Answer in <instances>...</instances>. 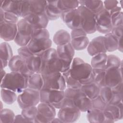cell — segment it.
I'll return each instance as SVG.
<instances>
[{
    "instance_id": "obj_47",
    "label": "cell",
    "mask_w": 123,
    "mask_h": 123,
    "mask_svg": "<svg viewBox=\"0 0 123 123\" xmlns=\"http://www.w3.org/2000/svg\"><path fill=\"white\" fill-rule=\"evenodd\" d=\"M30 13L29 0L22 1L21 6L20 17L25 18Z\"/></svg>"
},
{
    "instance_id": "obj_55",
    "label": "cell",
    "mask_w": 123,
    "mask_h": 123,
    "mask_svg": "<svg viewBox=\"0 0 123 123\" xmlns=\"http://www.w3.org/2000/svg\"><path fill=\"white\" fill-rule=\"evenodd\" d=\"M51 123H62V121L58 117L56 118L55 117L51 121Z\"/></svg>"
},
{
    "instance_id": "obj_39",
    "label": "cell",
    "mask_w": 123,
    "mask_h": 123,
    "mask_svg": "<svg viewBox=\"0 0 123 123\" xmlns=\"http://www.w3.org/2000/svg\"><path fill=\"white\" fill-rule=\"evenodd\" d=\"M37 112V106H31L22 109L21 114L28 121V123H35Z\"/></svg>"
},
{
    "instance_id": "obj_9",
    "label": "cell",
    "mask_w": 123,
    "mask_h": 123,
    "mask_svg": "<svg viewBox=\"0 0 123 123\" xmlns=\"http://www.w3.org/2000/svg\"><path fill=\"white\" fill-rule=\"evenodd\" d=\"M56 50L59 58L63 64L61 73L70 70L75 53V50L71 43L64 45L58 46Z\"/></svg>"
},
{
    "instance_id": "obj_16",
    "label": "cell",
    "mask_w": 123,
    "mask_h": 123,
    "mask_svg": "<svg viewBox=\"0 0 123 123\" xmlns=\"http://www.w3.org/2000/svg\"><path fill=\"white\" fill-rule=\"evenodd\" d=\"M123 83L122 67L112 68L106 70L105 85L111 88Z\"/></svg>"
},
{
    "instance_id": "obj_17",
    "label": "cell",
    "mask_w": 123,
    "mask_h": 123,
    "mask_svg": "<svg viewBox=\"0 0 123 123\" xmlns=\"http://www.w3.org/2000/svg\"><path fill=\"white\" fill-rule=\"evenodd\" d=\"M17 32V24L6 22H0V37L5 41L14 40Z\"/></svg>"
},
{
    "instance_id": "obj_25",
    "label": "cell",
    "mask_w": 123,
    "mask_h": 123,
    "mask_svg": "<svg viewBox=\"0 0 123 123\" xmlns=\"http://www.w3.org/2000/svg\"><path fill=\"white\" fill-rule=\"evenodd\" d=\"M74 105L81 112H87L92 108L91 99L85 95H82L73 100Z\"/></svg>"
},
{
    "instance_id": "obj_30",
    "label": "cell",
    "mask_w": 123,
    "mask_h": 123,
    "mask_svg": "<svg viewBox=\"0 0 123 123\" xmlns=\"http://www.w3.org/2000/svg\"><path fill=\"white\" fill-rule=\"evenodd\" d=\"M103 37L104 43L107 51L112 52L117 50L118 39H117L111 32L105 34Z\"/></svg>"
},
{
    "instance_id": "obj_43",
    "label": "cell",
    "mask_w": 123,
    "mask_h": 123,
    "mask_svg": "<svg viewBox=\"0 0 123 123\" xmlns=\"http://www.w3.org/2000/svg\"><path fill=\"white\" fill-rule=\"evenodd\" d=\"M19 17L13 13L4 12L0 9V22H6L17 24L19 21Z\"/></svg>"
},
{
    "instance_id": "obj_21",
    "label": "cell",
    "mask_w": 123,
    "mask_h": 123,
    "mask_svg": "<svg viewBox=\"0 0 123 123\" xmlns=\"http://www.w3.org/2000/svg\"><path fill=\"white\" fill-rule=\"evenodd\" d=\"M45 13L49 20H56L61 18L62 12L58 8L57 0L47 1Z\"/></svg>"
},
{
    "instance_id": "obj_5",
    "label": "cell",
    "mask_w": 123,
    "mask_h": 123,
    "mask_svg": "<svg viewBox=\"0 0 123 123\" xmlns=\"http://www.w3.org/2000/svg\"><path fill=\"white\" fill-rule=\"evenodd\" d=\"M17 25V32L14 41L20 47L27 46L32 39L34 29L24 18L19 20Z\"/></svg>"
},
{
    "instance_id": "obj_24",
    "label": "cell",
    "mask_w": 123,
    "mask_h": 123,
    "mask_svg": "<svg viewBox=\"0 0 123 123\" xmlns=\"http://www.w3.org/2000/svg\"><path fill=\"white\" fill-rule=\"evenodd\" d=\"M79 5L86 8L95 14L98 13L104 9L103 2L102 0H78Z\"/></svg>"
},
{
    "instance_id": "obj_46",
    "label": "cell",
    "mask_w": 123,
    "mask_h": 123,
    "mask_svg": "<svg viewBox=\"0 0 123 123\" xmlns=\"http://www.w3.org/2000/svg\"><path fill=\"white\" fill-rule=\"evenodd\" d=\"M92 108L104 111L107 104L98 95L96 98L91 99Z\"/></svg>"
},
{
    "instance_id": "obj_22",
    "label": "cell",
    "mask_w": 123,
    "mask_h": 123,
    "mask_svg": "<svg viewBox=\"0 0 123 123\" xmlns=\"http://www.w3.org/2000/svg\"><path fill=\"white\" fill-rule=\"evenodd\" d=\"M24 60L28 69L33 74L39 73L41 65V59L40 56L32 54L25 58Z\"/></svg>"
},
{
    "instance_id": "obj_13",
    "label": "cell",
    "mask_w": 123,
    "mask_h": 123,
    "mask_svg": "<svg viewBox=\"0 0 123 123\" xmlns=\"http://www.w3.org/2000/svg\"><path fill=\"white\" fill-rule=\"evenodd\" d=\"M61 18L67 27L72 30L81 28V17L77 8L62 12Z\"/></svg>"
},
{
    "instance_id": "obj_1",
    "label": "cell",
    "mask_w": 123,
    "mask_h": 123,
    "mask_svg": "<svg viewBox=\"0 0 123 123\" xmlns=\"http://www.w3.org/2000/svg\"><path fill=\"white\" fill-rule=\"evenodd\" d=\"M51 45L49 33L46 28H44L34 30L32 39L27 46L33 54L41 56L51 48Z\"/></svg>"
},
{
    "instance_id": "obj_20",
    "label": "cell",
    "mask_w": 123,
    "mask_h": 123,
    "mask_svg": "<svg viewBox=\"0 0 123 123\" xmlns=\"http://www.w3.org/2000/svg\"><path fill=\"white\" fill-rule=\"evenodd\" d=\"M22 1L0 0V9L4 12L13 13L20 17Z\"/></svg>"
},
{
    "instance_id": "obj_14",
    "label": "cell",
    "mask_w": 123,
    "mask_h": 123,
    "mask_svg": "<svg viewBox=\"0 0 123 123\" xmlns=\"http://www.w3.org/2000/svg\"><path fill=\"white\" fill-rule=\"evenodd\" d=\"M8 66L11 72L19 73L27 78L33 74L28 69L24 59L19 55L13 56L9 61Z\"/></svg>"
},
{
    "instance_id": "obj_45",
    "label": "cell",
    "mask_w": 123,
    "mask_h": 123,
    "mask_svg": "<svg viewBox=\"0 0 123 123\" xmlns=\"http://www.w3.org/2000/svg\"><path fill=\"white\" fill-rule=\"evenodd\" d=\"M66 88L72 89H81L82 85L78 81L73 78L70 74L65 78Z\"/></svg>"
},
{
    "instance_id": "obj_48",
    "label": "cell",
    "mask_w": 123,
    "mask_h": 123,
    "mask_svg": "<svg viewBox=\"0 0 123 123\" xmlns=\"http://www.w3.org/2000/svg\"><path fill=\"white\" fill-rule=\"evenodd\" d=\"M103 2L104 8L109 12L120 6L119 1L117 0H104Z\"/></svg>"
},
{
    "instance_id": "obj_54",
    "label": "cell",
    "mask_w": 123,
    "mask_h": 123,
    "mask_svg": "<svg viewBox=\"0 0 123 123\" xmlns=\"http://www.w3.org/2000/svg\"><path fill=\"white\" fill-rule=\"evenodd\" d=\"M6 73L4 70V69H0V76H1V80L4 77Z\"/></svg>"
},
{
    "instance_id": "obj_35",
    "label": "cell",
    "mask_w": 123,
    "mask_h": 123,
    "mask_svg": "<svg viewBox=\"0 0 123 123\" xmlns=\"http://www.w3.org/2000/svg\"><path fill=\"white\" fill-rule=\"evenodd\" d=\"M94 82L98 85L100 88L105 86V77L106 70L105 69L92 68Z\"/></svg>"
},
{
    "instance_id": "obj_33",
    "label": "cell",
    "mask_w": 123,
    "mask_h": 123,
    "mask_svg": "<svg viewBox=\"0 0 123 123\" xmlns=\"http://www.w3.org/2000/svg\"><path fill=\"white\" fill-rule=\"evenodd\" d=\"M106 53H100L92 56L91 60V66L92 68L105 69L107 61Z\"/></svg>"
},
{
    "instance_id": "obj_12",
    "label": "cell",
    "mask_w": 123,
    "mask_h": 123,
    "mask_svg": "<svg viewBox=\"0 0 123 123\" xmlns=\"http://www.w3.org/2000/svg\"><path fill=\"white\" fill-rule=\"evenodd\" d=\"M97 31L106 34L111 32L113 27L109 12L104 8L95 14Z\"/></svg>"
},
{
    "instance_id": "obj_28",
    "label": "cell",
    "mask_w": 123,
    "mask_h": 123,
    "mask_svg": "<svg viewBox=\"0 0 123 123\" xmlns=\"http://www.w3.org/2000/svg\"><path fill=\"white\" fill-rule=\"evenodd\" d=\"M123 102L117 104H108L107 105L105 111L109 112L113 117L115 122L122 120L123 118Z\"/></svg>"
},
{
    "instance_id": "obj_41",
    "label": "cell",
    "mask_w": 123,
    "mask_h": 123,
    "mask_svg": "<svg viewBox=\"0 0 123 123\" xmlns=\"http://www.w3.org/2000/svg\"><path fill=\"white\" fill-rule=\"evenodd\" d=\"M113 92V97L110 104H117L120 102H123V83L120 84L117 86L112 88Z\"/></svg>"
},
{
    "instance_id": "obj_4",
    "label": "cell",
    "mask_w": 123,
    "mask_h": 123,
    "mask_svg": "<svg viewBox=\"0 0 123 123\" xmlns=\"http://www.w3.org/2000/svg\"><path fill=\"white\" fill-rule=\"evenodd\" d=\"M27 87L28 78L19 73L11 72L6 73L1 80V88L8 89L16 93H21Z\"/></svg>"
},
{
    "instance_id": "obj_37",
    "label": "cell",
    "mask_w": 123,
    "mask_h": 123,
    "mask_svg": "<svg viewBox=\"0 0 123 123\" xmlns=\"http://www.w3.org/2000/svg\"><path fill=\"white\" fill-rule=\"evenodd\" d=\"M0 60L9 62L13 56L12 49L10 44L6 41L3 42L0 44Z\"/></svg>"
},
{
    "instance_id": "obj_3",
    "label": "cell",
    "mask_w": 123,
    "mask_h": 123,
    "mask_svg": "<svg viewBox=\"0 0 123 123\" xmlns=\"http://www.w3.org/2000/svg\"><path fill=\"white\" fill-rule=\"evenodd\" d=\"M40 56L41 65L39 74H48L62 72L63 64L57 55L56 49L51 48Z\"/></svg>"
},
{
    "instance_id": "obj_36",
    "label": "cell",
    "mask_w": 123,
    "mask_h": 123,
    "mask_svg": "<svg viewBox=\"0 0 123 123\" xmlns=\"http://www.w3.org/2000/svg\"><path fill=\"white\" fill-rule=\"evenodd\" d=\"M0 96L2 101L8 105L12 104L17 98L16 92L6 88H1Z\"/></svg>"
},
{
    "instance_id": "obj_27",
    "label": "cell",
    "mask_w": 123,
    "mask_h": 123,
    "mask_svg": "<svg viewBox=\"0 0 123 123\" xmlns=\"http://www.w3.org/2000/svg\"><path fill=\"white\" fill-rule=\"evenodd\" d=\"M71 40L70 34L64 29L59 30L55 33L53 37V41L57 46L70 43Z\"/></svg>"
},
{
    "instance_id": "obj_11",
    "label": "cell",
    "mask_w": 123,
    "mask_h": 123,
    "mask_svg": "<svg viewBox=\"0 0 123 123\" xmlns=\"http://www.w3.org/2000/svg\"><path fill=\"white\" fill-rule=\"evenodd\" d=\"M37 106L38 112L35 123H51L56 116V108L51 104L44 102H40Z\"/></svg>"
},
{
    "instance_id": "obj_18",
    "label": "cell",
    "mask_w": 123,
    "mask_h": 123,
    "mask_svg": "<svg viewBox=\"0 0 123 123\" xmlns=\"http://www.w3.org/2000/svg\"><path fill=\"white\" fill-rule=\"evenodd\" d=\"M24 19L32 26L34 30L46 28L49 21L46 13H30Z\"/></svg>"
},
{
    "instance_id": "obj_31",
    "label": "cell",
    "mask_w": 123,
    "mask_h": 123,
    "mask_svg": "<svg viewBox=\"0 0 123 123\" xmlns=\"http://www.w3.org/2000/svg\"><path fill=\"white\" fill-rule=\"evenodd\" d=\"M30 13H45L47 1L46 0H29Z\"/></svg>"
},
{
    "instance_id": "obj_8",
    "label": "cell",
    "mask_w": 123,
    "mask_h": 123,
    "mask_svg": "<svg viewBox=\"0 0 123 123\" xmlns=\"http://www.w3.org/2000/svg\"><path fill=\"white\" fill-rule=\"evenodd\" d=\"M65 97L64 90L43 88L40 91V102L48 103L56 109Z\"/></svg>"
},
{
    "instance_id": "obj_32",
    "label": "cell",
    "mask_w": 123,
    "mask_h": 123,
    "mask_svg": "<svg viewBox=\"0 0 123 123\" xmlns=\"http://www.w3.org/2000/svg\"><path fill=\"white\" fill-rule=\"evenodd\" d=\"M70 43L74 50H82L87 48L89 40L87 36H83L71 38Z\"/></svg>"
},
{
    "instance_id": "obj_38",
    "label": "cell",
    "mask_w": 123,
    "mask_h": 123,
    "mask_svg": "<svg viewBox=\"0 0 123 123\" xmlns=\"http://www.w3.org/2000/svg\"><path fill=\"white\" fill-rule=\"evenodd\" d=\"M79 6L78 0H57V6L62 12L64 11L77 9Z\"/></svg>"
},
{
    "instance_id": "obj_42",
    "label": "cell",
    "mask_w": 123,
    "mask_h": 123,
    "mask_svg": "<svg viewBox=\"0 0 123 123\" xmlns=\"http://www.w3.org/2000/svg\"><path fill=\"white\" fill-rule=\"evenodd\" d=\"M15 115L13 111L9 109H3L0 112V123H14Z\"/></svg>"
},
{
    "instance_id": "obj_29",
    "label": "cell",
    "mask_w": 123,
    "mask_h": 123,
    "mask_svg": "<svg viewBox=\"0 0 123 123\" xmlns=\"http://www.w3.org/2000/svg\"><path fill=\"white\" fill-rule=\"evenodd\" d=\"M81 89L86 96L91 99L99 95L100 87L94 82L90 84L82 85Z\"/></svg>"
},
{
    "instance_id": "obj_15",
    "label": "cell",
    "mask_w": 123,
    "mask_h": 123,
    "mask_svg": "<svg viewBox=\"0 0 123 123\" xmlns=\"http://www.w3.org/2000/svg\"><path fill=\"white\" fill-rule=\"evenodd\" d=\"M59 110L58 117L63 123L75 122L81 116V111L74 106L64 107Z\"/></svg>"
},
{
    "instance_id": "obj_26",
    "label": "cell",
    "mask_w": 123,
    "mask_h": 123,
    "mask_svg": "<svg viewBox=\"0 0 123 123\" xmlns=\"http://www.w3.org/2000/svg\"><path fill=\"white\" fill-rule=\"evenodd\" d=\"M44 80L42 74L34 73L28 78V87L40 91L43 88Z\"/></svg>"
},
{
    "instance_id": "obj_51",
    "label": "cell",
    "mask_w": 123,
    "mask_h": 123,
    "mask_svg": "<svg viewBox=\"0 0 123 123\" xmlns=\"http://www.w3.org/2000/svg\"><path fill=\"white\" fill-rule=\"evenodd\" d=\"M87 35L86 32L82 28L73 29L70 33L71 38L83 36H87Z\"/></svg>"
},
{
    "instance_id": "obj_52",
    "label": "cell",
    "mask_w": 123,
    "mask_h": 123,
    "mask_svg": "<svg viewBox=\"0 0 123 123\" xmlns=\"http://www.w3.org/2000/svg\"><path fill=\"white\" fill-rule=\"evenodd\" d=\"M14 123H28V121L21 114L15 115Z\"/></svg>"
},
{
    "instance_id": "obj_34",
    "label": "cell",
    "mask_w": 123,
    "mask_h": 123,
    "mask_svg": "<svg viewBox=\"0 0 123 123\" xmlns=\"http://www.w3.org/2000/svg\"><path fill=\"white\" fill-rule=\"evenodd\" d=\"M109 13L113 27L123 25V12L120 6L109 12Z\"/></svg>"
},
{
    "instance_id": "obj_50",
    "label": "cell",
    "mask_w": 123,
    "mask_h": 123,
    "mask_svg": "<svg viewBox=\"0 0 123 123\" xmlns=\"http://www.w3.org/2000/svg\"><path fill=\"white\" fill-rule=\"evenodd\" d=\"M111 32L117 39L119 40V39L122 38L123 25L113 27Z\"/></svg>"
},
{
    "instance_id": "obj_53",
    "label": "cell",
    "mask_w": 123,
    "mask_h": 123,
    "mask_svg": "<svg viewBox=\"0 0 123 123\" xmlns=\"http://www.w3.org/2000/svg\"><path fill=\"white\" fill-rule=\"evenodd\" d=\"M122 38L119 39L118 41V49L117 50H119L121 52H123V46H122Z\"/></svg>"
},
{
    "instance_id": "obj_19",
    "label": "cell",
    "mask_w": 123,
    "mask_h": 123,
    "mask_svg": "<svg viewBox=\"0 0 123 123\" xmlns=\"http://www.w3.org/2000/svg\"><path fill=\"white\" fill-rule=\"evenodd\" d=\"M86 48L87 53L92 57L100 53H106L107 52L104 43L103 36L94 37L89 42Z\"/></svg>"
},
{
    "instance_id": "obj_10",
    "label": "cell",
    "mask_w": 123,
    "mask_h": 123,
    "mask_svg": "<svg viewBox=\"0 0 123 123\" xmlns=\"http://www.w3.org/2000/svg\"><path fill=\"white\" fill-rule=\"evenodd\" d=\"M42 75L44 80L43 88L58 90H65L66 88L65 79L61 72Z\"/></svg>"
},
{
    "instance_id": "obj_40",
    "label": "cell",
    "mask_w": 123,
    "mask_h": 123,
    "mask_svg": "<svg viewBox=\"0 0 123 123\" xmlns=\"http://www.w3.org/2000/svg\"><path fill=\"white\" fill-rule=\"evenodd\" d=\"M122 61L116 55L110 54L107 56V63L105 69L112 68H121L122 67Z\"/></svg>"
},
{
    "instance_id": "obj_2",
    "label": "cell",
    "mask_w": 123,
    "mask_h": 123,
    "mask_svg": "<svg viewBox=\"0 0 123 123\" xmlns=\"http://www.w3.org/2000/svg\"><path fill=\"white\" fill-rule=\"evenodd\" d=\"M70 75L82 85L94 82L92 68L91 65L79 57L74 58L70 67Z\"/></svg>"
},
{
    "instance_id": "obj_6",
    "label": "cell",
    "mask_w": 123,
    "mask_h": 123,
    "mask_svg": "<svg viewBox=\"0 0 123 123\" xmlns=\"http://www.w3.org/2000/svg\"><path fill=\"white\" fill-rule=\"evenodd\" d=\"M40 91L27 87L17 96L19 106L23 109L31 106H37L40 103Z\"/></svg>"
},
{
    "instance_id": "obj_49",
    "label": "cell",
    "mask_w": 123,
    "mask_h": 123,
    "mask_svg": "<svg viewBox=\"0 0 123 123\" xmlns=\"http://www.w3.org/2000/svg\"><path fill=\"white\" fill-rule=\"evenodd\" d=\"M18 55L21 56L23 59H25L27 57L33 54L29 50L27 46L20 47L17 50Z\"/></svg>"
},
{
    "instance_id": "obj_7",
    "label": "cell",
    "mask_w": 123,
    "mask_h": 123,
    "mask_svg": "<svg viewBox=\"0 0 123 123\" xmlns=\"http://www.w3.org/2000/svg\"><path fill=\"white\" fill-rule=\"evenodd\" d=\"M77 10L81 17V28L87 34L97 31L95 14L84 6L79 5Z\"/></svg>"
},
{
    "instance_id": "obj_44",
    "label": "cell",
    "mask_w": 123,
    "mask_h": 123,
    "mask_svg": "<svg viewBox=\"0 0 123 123\" xmlns=\"http://www.w3.org/2000/svg\"><path fill=\"white\" fill-rule=\"evenodd\" d=\"M99 95L107 104H110L113 97L112 88L106 86L100 87Z\"/></svg>"
},
{
    "instance_id": "obj_23",
    "label": "cell",
    "mask_w": 123,
    "mask_h": 123,
    "mask_svg": "<svg viewBox=\"0 0 123 123\" xmlns=\"http://www.w3.org/2000/svg\"><path fill=\"white\" fill-rule=\"evenodd\" d=\"M86 112V118L89 123H105L104 111L92 108Z\"/></svg>"
}]
</instances>
